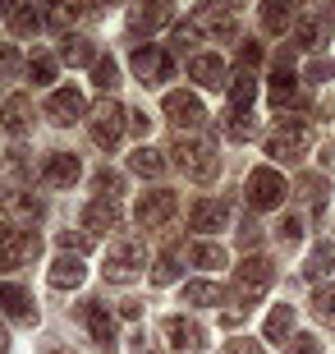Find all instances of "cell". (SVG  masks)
<instances>
[{"label": "cell", "mask_w": 335, "mask_h": 354, "mask_svg": "<svg viewBox=\"0 0 335 354\" xmlns=\"http://www.w3.org/2000/svg\"><path fill=\"white\" fill-rule=\"evenodd\" d=\"M14 65H19V51L14 46H0V74H10Z\"/></svg>", "instance_id": "obj_45"}, {"label": "cell", "mask_w": 335, "mask_h": 354, "mask_svg": "<svg viewBox=\"0 0 335 354\" xmlns=\"http://www.w3.org/2000/svg\"><path fill=\"white\" fill-rule=\"evenodd\" d=\"M308 97L298 92V83H294V74H276L271 79V106L276 111H285V106H303Z\"/></svg>", "instance_id": "obj_26"}, {"label": "cell", "mask_w": 335, "mask_h": 354, "mask_svg": "<svg viewBox=\"0 0 335 354\" xmlns=\"http://www.w3.org/2000/svg\"><path fill=\"white\" fill-rule=\"evenodd\" d=\"M5 5H10V0H0V14H10V10H5Z\"/></svg>", "instance_id": "obj_53"}, {"label": "cell", "mask_w": 335, "mask_h": 354, "mask_svg": "<svg viewBox=\"0 0 335 354\" xmlns=\"http://www.w3.org/2000/svg\"><path fill=\"white\" fill-rule=\"evenodd\" d=\"M239 55H244V65H258V60H262V46H258V41H248Z\"/></svg>", "instance_id": "obj_48"}, {"label": "cell", "mask_w": 335, "mask_h": 354, "mask_svg": "<svg viewBox=\"0 0 335 354\" xmlns=\"http://www.w3.org/2000/svg\"><path fill=\"white\" fill-rule=\"evenodd\" d=\"M180 207V198L170 194V189H156V194H142L138 198V225L142 230H156V225H166Z\"/></svg>", "instance_id": "obj_10"}, {"label": "cell", "mask_w": 335, "mask_h": 354, "mask_svg": "<svg viewBox=\"0 0 335 354\" xmlns=\"http://www.w3.org/2000/svg\"><path fill=\"white\" fill-rule=\"evenodd\" d=\"M225 221H230V207H225V203H211V198H207V203H198L193 216H189V225H193L198 235H216Z\"/></svg>", "instance_id": "obj_20"}, {"label": "cell", "mask_w": 335, "mask_h": 354, "mask_svg": "<svg viewBox=\"0 0 335 354\" xmlns=\"http://www.w3.org/2000/svg\"><path fill=\"white\" fill-rule=\"evenodd\" d=\"M60 249L83 253V249H92V235H78V230H60Z\"/></svg>", "instance_id": "obj_41"}, {"label": "cell", "mask_w": 335, "mask_h": 354, "mask_svg": "<svg viewBox=\"0 0 335 354\" xmlns=\"http://www.w3.org/2000/svg\"><path fill=\"white\" fill-rule=\"evenodd\" d=\"M289 331H294V308H289V304H276V308L267 313V327H262V336H267V341H285Z\"/></svg>", "instance_id": "obj_28"}, {"label": "cell", "mask_w": 335, "mask_h": 354, "mask_svg": "<svg viewBox=\"0 0 335 354\" xmlns=\"http://www.w3.org/2000/svg\"><path fill=\"white\" fill-rule=\"evenodd\" d=\"M10 28L19 32V37H32V32L41 28V14L32 10V5H14L10 10Z\"/></svg>", "instance_id": "obj_33"}, {"label": "cell", "mask_w": 335, "mask_h": 354, "mask_svg": "<svg viewBox=\"0 0 335 354\" xmlns=\"http://www.w3.org/2000/svg\"><path fill=\"white\" fill-rule=\"evenodd\" d=\"M83 276H88V267H83V258L69 253V249L51 263V286L55 290H78V286H83Z\"/></svg>", "instance_id": "obj_19"}, {"label": "cell", "mask_w": 335, "mask_h": 354, "mask_svg": "<svg viewBox=\"0 0 335 354\" xmlns=\"http://www.w3.org/2000/svg\"><path fill=\"white\" fill-rule=\"evenodd\" d=\"M41 249V239L32 230H14L10 221H0V272H14V267L32 263Z\"/></svg>", "instance_id": "obj_5"}, {"label": "cell", "mask_w": 335, "mask_h": 354, "mask_svg": "<svg viewBox=\"0 0 335 354\" xmlns=\"http://www.w3.org/2000/svg\"><path fill=\"white\" fill-rule=\"evenodd\" d=\"M280 5H298V0H280Z\"/></svg>", "instance_id": "obj_54"}, {"label": "cell", "mask_w": 335, "mask_h": 354, "mask_svg": "<svg viewBox=\"0 0 335 354\" xmlns=\"http://www.w3.org/2000/svg\"><path fill=\"white\" fill-rule=\"evenodd\" d=\"M239 239H244L248 249H253V244H258V239H262V225H258V221H248L244 230H239Z\"/></svg>", "instance_id": "obj_46"}, {"label": "cell", "mask_w": 335, "mask_h": 354, "mask_svg": "<svg viewBox=\"0 0 335 354\" xmlns=\"http://www.w3.org/2000/svg\"><path fill=\"white\" fill-rule=\"evenodd\" d=\"M225 354H262V350L253 341H230V345H225Z\"/></svg>", "instance_id": "obj_47"}, {"label": "cell", "mask_w": 335, "mask_h": 354, "mask_svg": "<svg viewBox=\"0 0 335 354\" xmlns=\"http://www.w3.org/2000/svg\"><path fill=\"white\" fill-rule=\"evenodd\" d=\"M262 24H267V32H285V28H289V14H285L280 0H267V10H262Z\"/></svg>", "instance_id": "obj_38"}, {"label": "cell", "mask_w": 335, "mask_h": 354, "mask_svg": "<svg viewBox=\"0 0 335 354\" xmlns=\"http://www.w3.org/2000/svg\"><path fill=\"white\" fill-rule=\"evenodd\" d=\"M175 14H170V0H138L129 14V28L133 32H156V28H166Z\"/></svg>", "instance_id": "obj_14"}, {"label": "cell", "mask_w": 335, "mask_h": 354, "mask_svg": "<svg viewBox=\"0 0 335 354\" xmlns=\"http://www.w3.org/2000/svg\"><path fill=\"white\" fill-rule=\"evenodd\" d=\"M202 37H230V10H220V5H198L189 19H184L180 28H175V46H193V41H202Z\"/></svg>", "instance_id": "obj_2"}, {"label": "cell", "mask_w": 335, "mask_h": 354, "mask_svg": "<svg viewBox=\"0 0 335 354\" xmlns=\"http://www.w3.org/2000/svg\"><path fill=\"white\" fill-rule=\"evenodd\" d=\"M225 92H230V106L234 111H253V102H258V79H253V74H234L230 83H225Z\"/></svg>", "instance_id": "obj_25"}, {"label": "cell", "mask_w": 335, "mask_h": 354, "mask_svg": "<svg viewBox=\"0 0 335 354\" xmlns=\"http://www.w3.org/2000/svg\"><path fill=\"white\" fill-rule=\"evenodd\" d=\"M0 313L14 317V322H32V299H28L23 286H14V281H0Z\"/></svg>", "instance_id": "obj_18"}, {"label": "cell", "mask_w": 335, "mask_h": 354, "mask_svg": "<svg viewBox=\"0 0 335 354\" xmlns=\"http://www.w3.org/2000/svg\"><path fill=\"white\" fill-rule=\"evenodd\" d=\"M28 120H32V102H28L23 92H14V97H5V106H0V124L10 133H23Z\"/></svg>", "instance_id": "obj_23"}, {"label": "cell", "mask_w": 335, "mask_h": 354, "mask_svg": "<svg viewBox=\"0 0 335 354\" xmlns=\"http://www.w3.org/2000/svg\"><path fill=\"white\" fill-rule=\"evenodd\" d=\"M312 147V129L303 124V120H285L276 133H267V157H276V161H294V157H303Z\"/></svg>", "instance_id": "obj_6"}, {"label": "cell", "mask_w": 335, "mask_h": 354, "mask_svg": "<svg viewBox=\"0 0 335 354\" xmlns=\"http://www.w3.org/2000/svg\"><path fill=\"white\" fill-rule=\"evenodd\" d=\"M312 313L322 317L326 327H335V286H322L317 295H312Z\"/></svg>", "instance_id": "obj_36"}, {"label": "cell", "mask_w": 335, "mask_h": 354, "mask_svg": "<svg viewBox=\"0 0 335 354\" xmlns=\"http://www.w3.org/2000/svg\"><path fill=\"white\" fill-rule=\"evenodd\" d=\"M285 354H322V341H317V336H308V331H298L294 341L285 345Z\"/></svg>", "instance_id": "obj_40"}, {"label": "cell", "mask_w": 335, "mask_h": 354, "mask_svg": "<svg viewBox=\"0 0 335 354\" xmlns=\"http://www.w3.org/2000/svg\"><path fill=\"white\" fill-rule=\"evenodd\" d=\"M28 79H32V83H51L55 79V60H51V55H37V60L28 65Z\"/></svg>", "instance_id": "obj_39"}, {"label": "cell", "mask_w": 335, "mask_h": 354, "mask_svg": "<svg viewBox=\"0 0 335 354\" xmlns=\"http://www.w3.org/2000/svg\"><path fill=\"white\" fill-rule=\"evenodd\" d=\"M92 79H97V88H102V92H111L119 83V65L111 60V55H106V60H92Z\"/></svg>", "instance_id": "obj_37"}, {"label": "cell", "mask_w": 335, "mask_h": 354, "mask_svg": "<svg viewBox=\"0 0 335 354\" xmlns=\"http://www.w3.org/2000/svg\"><path fill=\"white\" fill-rule=\"evenodd\" d=\"M244 194H248V207H253V212H276V207L285 203V194H289V184L280 180V171L262 166V171H253V175H248Z\"/></svg>", "instance_id": "obj_4"}, {"label": "cell", "mask_w": 335, "mask_h": 354, "mask_svg": "<svg viewBox=\"0 0 335 354\" xmlns=\"http://www.w3.org/2000/svg\"><path fill=\"white\" fill-rule=\"evenodd\" d=\"M189 263L202 267V272H216V267H225V249L220 244H193L189 249Z\"/></svg>", "instance_id": "obj_31"}, {"label": "cell", "mask_w": 335, "mask_h": 354, "mask_svg": "<svg viewBox=\"0 0 335 354\" xmlns=\"http://www.w3.org/2000/svg\"><path fill=\"white\" fill-rule=\"evenodd\" d=\"M166 341L175 345V350H202V327L198 322H189V317H166Z\"/></svg>", "instance_id": "obj_21"}, {"label": "cell", "mask_w": 335, "mask_h": 354, "mask_svg": "<svg viewBox=\"0 0 335 354\" xmlns=\"http://www.w3.org/2000/svg\"><path fill=\"white\" fill-rule=\"evenodd\" d=\"M184 304H198V308H207V304H220V290L211 286V281H189V286L180 290Z\"/></svg>", "instance_id": "obj_32"}, {"label": "cell", "mask_w": 335, "mask_h": 354, "mask_svg": "<svg viewBox=\"0 0 335 354\" xmlns=\"http://www.w3.org/2000/svg\"><path fill=\"white\" fill-rule=\"evenodd\" d=\"M280 239H285V244H298V239H303V225H298L294 216H289V221H280Z\"/></svg>", "instance_id": "obj_44"}, {"label": "cell", "mask_w": 335, "mask_h": 354, "mask_svg": "<svg viewBox=\"0 0 335 354\" xmlns=\"http://www.w3.org/2000/svg\"><path fill=\"white\" fill-rule=\"evenodd\" d=\"M78 317H83V327L92 331V341L102 345V350H115V317L106 313L102 304H83Z\"/></svg>", "instance_id": "obj_15"}, {"label": "cell", "mask_w": 335, "mask_h": 354, "mask_svg": "<svg viewBox=\"0 0 335 354\" xmlns=\"http://www.w3.org/2000/svg\"><path fill=\"white\" fill-rule=\"evenodd\" d=\"M102 5H119V0H102Z\"/></svg>", "instance_id": "obj_55"}, {"label": "cell", "mask_w": 335, "mask_h": 354, "mask_svg": "<svg viewBox=\"0 0 335 354\" xmlns=\"http://www.w3.org/2000/svg\"><path fill=\"white\" fill-rule=\"evenodd\" d=\"M294 41L303 46V51H322L326 41H331V19H326V14L298 19V24H294Z\"/></svg>", "instance_id": "obj_17"}, {"label": "cell", "mask_w": 335, "mask_h": 354, "mask_svg": "<svg viewBox=\"0 0 335 354\" xmlns=\"http://www.w3.org/2000/svg\"><path fill=\"white\" fill-rule=\"evenodd\" d=\"M225 133H230L234 143H248V138L258 133V120H253V111H234V106H230V115H225Z\"/></svg>", "instance_id": "obj_29"}, {"label": "cell", "mask_w": 335, "mask_h": 354, "mask_svg": "<svg viewBox=\"0 0 335 354\" xmlns=\"http://www.w3.org/2000/svg\"><path fill=\"white\" fill-rule=\"evenodd\" d=\"M88 14V0H46V24L51 28H74Z\"/></svg>", "instance_id": "obj_24"}, {"label": "cell", "mask_w": 335, "mask_h": 354, "mask_svg": "<svg viewBox=\"0 0 335 354\" xmlns=\"http://www.w3.org/2000/svg\"><path fill=\"white\" fill-rule=\"evenodd\" d=\"M119 203L115 198H97V203H88V212H83V225H88L92 235H115L119 230Z\"/></svg>", "instance_id": "obj_13"}, {"label": "cell", "mask_w": 335, "mask_h": 354, "mask_svg": "<svg viewBox=\"0 0 335 354\" xmlns=\"http://www.w3.org/2000/svg\"><path fill=\"white\" fill-rule=\"evenodd\" d=\"M124 124H129V111L115 102V97H102V106L92 111V138L102 147H115L119 133H124Z\"/></svg>", "instance_id": "obj_8"}, {"label": "cell", "mask_w": 335, "mask_h": 354, "mask_svg": "<svg viewBox=\"0 0 335 354\" xmlns=\"http://www.w3.org/2000/svg\"><path fill=\"white\" fill-rule=\"evenodd\" d=\"M142 267H147V249H142L138 239H119L115 249L106 253V281H115V286H129V281H138Z\"/></svg>", "instance_id": "obj_3"}, {"label": "cell", "mask_w": 335, "mask_h": 354, "mask_svg": "<svg viewBox=\"0 0 335 354\" xmlns=\"http://www.w3.org/2000/svg\"><path fill=\"white\" fill-rule=\"evenodd\" d=\"M271 263L267 258H262V253H248L244 263L234 267V295H239V299H262V295H267L271 290Z\"/></svg>", "instance_id": "obj_7"}, {"label": "cell", "mask_w": 335, "mask_h": 354, "mask_svg": "<svg viewBox=\"0 0 335 354\" xmlns=\"http://www.w3.org/2000/svg\"><path fill=\"white\" fill-rule=\"evenodd\" d=\"M175 166H180L189 180L211 184V180H216V171H220L216 143H211V138H175Z\"/></svg>", "instance_id": "obj_1"}, {"label": "cell", "mask_w": 335, "mask_h": 354, "mask_svg": "<svg viewBox=\"0 0 335 354\" xmlns=\"http://www.w3.org/2000/svg\"><path fill=\"white\" fill-rule=\"evenodd\" d=\"M326 74H331V65H322V60H312V65H308V79H326Z\"/></svg>", "instance_id": "obj_50"}, {"label": "cell", "mask_w": 335, "mask_h": 354, "mask_svg": "<svg viewBox=\"0 0 335 354\" xmlns=\"http://www.w3.org/2000/svg\"><path fill=\"white\" fill-rule=\"evenodd\" d=\"M166 115L175 120V129H198L207 120V111L193 92H166Z\"/></svg>", "instance_id": "obj_11"}, {"label": "cell", "mask_w": 335, "mask_h": 354, "mask_svg": "<svg viewBox=\"0 0 335 354\" xmlns=\"http://www.w3.org/2000/svg\"><path fill=\"white\" fill-rule=\"evenodd\" d=\"M5 212H10V216H23V221H37V216H41V198L5 194Z\"/></svg>", "instance_id": "obj_34"}, {"label": "cell", "mask_w": 335, "mask_h": 354, "mask_svg": "<svg viewBox=\"0 0 335 354\" xmlns=\"http://www.w3.org/2000/svg\"><path fill=\"white\" fill-rule=\"evenodd\" d=\"M5 345H10V341H5V327H0V350H5Z\"/></svg>", "instance_id": "obj_52"}, {"label": "cell", "mask_w": 335, "mask_h": 354, "mask_svg": "<svg viewBox=\"0 0 335 354\" xmlns=\"http://www.w3.org/2000/svg\"><path fill=\"white\" fill-rule=\"evenodd\" d=\"M60 60H65V65H92L97 55H92V41H88V37H65V46H60Z\"/></svg>", "instance_id": "obj_35"}, {"label": "cell", "mask_w": 335, "mask_h": 354, "mask_svg": "<svg viewBox=\"0 0 335 354\" xmlns=\"http://www.w3.org/2000/svg\"><path fill=\"white\" fill-rule=\"evenodd\" d=\"M152 281L156 286H170V281H175V258H161V263L152 267Z\"/></svg>", "instance_id": "obj_42"}, {"label": "cell", "mask_w": 335, "mask_h": 354, "mask_svg": "<svg viewBox=\"0 0 335 354\" xmlns=\"http://www.w3.org/2000/svg\"><path fill=\"white\" fill-rule=\"evenodd\" d=\"M97 194L115 198V194H119V175H115V171H102V175H97Z\"/></svg>", "instance_id": "obj_43"}, {"label": "cell", "mask_w": 335, "mask_h": 354, "mask_svg": "<svg viewBox=\"0 0 335 354\" xmlns=\"http://www.w3.org/2000/svg\"><path fill=\"white\" fill-rule=\"evenodd\" d=\"M331 267H335V249L331 244H317V249L308 253V263H303V276H308V281H322V276H331Z\"/></svg>", "instance_id": "obj_30"}, {"label": "cell", "mask_w": 335, "mask_h": 354, "mask_svg": "<svg viewBox=\"0 0 335 354\" xmlns=\"http://www.w3.org/2000/svg\"><path fill=\"white\" fill-rule=\"evenodd\" d=\"M129 69L138 74V83H166L170 74H175V60H170V51H161V46H133Z\"/></svg>", "instance_id": "obj_9"}, {"label": "cell", "mask_w": 335, "mask_h": 354, "mask_svg": "<svg viewBox=\"0 0 335 354\" xmlns=\"http://www.w3.org/2000/svg\"><path fill=\"white\" fill-rule=\"evenodd\" d=\"M147 124H152V120L142 115V111H133V115H129V129H133V133H147Z\"/></svg>", "instance_id": "obj_49"}, {"label": "cell", "mask_w": 335, "mask_h": 354, "mask_svg": "<svg viewBox=\"0 0 335 354\" xmlns=\"http://www.w3.org/2000/svg\"><path fill=\"white\" fill-rule=\"evenodd\" d=\"M225 5H230V10H244V5H248V0H225Z\"/></svg>", "instance_id": "obj_51"}, {"label": "cell", "mask_w": 335, "mask_h": 354, "mask_svg": "<svg viewBox=\"0 0 335 354\" xmlns=\"http://www.w3.org/2000/svg\"><path fill=\"white\" fill-rule=\"evenodd\" d=\"M78 175H83V166H78L74 152H51V157L41 161V180L55 184V189H69Z\"/></svg>", "instance_id": "obj_16"}, {"label": "cell", "mask_w": 335, "mask_h": 354, "mask_svg": "<svg viewBox=\"0 0 335 354\" xmlns=\"http://www.w3.org/2000/svg\"><path fill=\"white\" fill-rule=\"evenodd\" d=\"M129 166L138 175H147V180H156V175H166L170 161H166V152H161V147H138V152L129 157Z\"/></svg>", "instance_id": "obj_27"}, {"label": "cell", "mask_w": 335, "mask_h": 354, "mask_svg": "<svg viewBox=\"0 0 335 354\" xmlns=\"http://www.w3.org/2000/svg\"><path fill=\"white\" fill-rule=\"evenodd\" d=\"M189 79L202 88H225V60L220 55H193L189 60Z\"/></svg>", "instance_id": "obj_22"}, {"label": "cell", "mask_w": 335, "mask_h": 354, "mask_svg": "<svg viewBox=\"0 0 335 354\" xmlns=\"http://www.w3.org/2000/svg\"><path fill=\"white\" fill-rule=\"evenodd\" d=\"M46 115H51V124H74V120L88 115V102H83V92H78V88H60V92H51Z\"/></svg>", "instance_id": "obj_12"}]
</instances>
